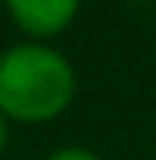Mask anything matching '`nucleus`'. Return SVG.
Wrapping results in <instances>:
<instances>
[{
    "instance_id": "f257e3e1",
    "label": "nucleus",
    "mask_w": 156,
    "mask_h": 160,
    "mask_svg": "<svg viewBox=\"0 0 156 160\" xmlns=\"http://www.w3.org/2000/svg\"><path fill=\"white\" fill-rule=\"evenodd\" d=\"M75 95V72L46 46H13L0 56V111L20 121L55 118Z\"/></svg>"
},
{
    "instance_id": "20e7f679",
    "label": "nucleus",
    "mask_w": 156,
    "mask_h": 160,
    "mask_svg": "<svg viewBox=\"0 0 156 160\" xmlns=\"http://www.w3.org/2000/svg\"><path fill=\"white\" fill-rule=\"evenodd\" d=\"M3 144H7V124H3V114H0V150H3Z\"/></svg>"
},
{
    "instance_id": "f03ea898",
    "label": "nucleus",
    "mask_w": 156,
    "mask_h": 160,
    "mask_svg": "<svg viewBox=\"0 0 156 160\" xmlns=\"http://www.w3.org/2000/svg\"><path fill=\"white\" fill-rule=\"evenodd\" d=\"M10 13L26 33L36 36H52L72 23L78 0H7Z\"/></svg>"
},
{
    "instance_id": "7ed1b4c3",
    "label": "nucleus",
    "mask_w": 156,
    "mask_h": 160,
    "mask_svg": "<svg viewBox=\"0 0 156 160\" xmlns=\"http://www.w3.org/2000/svg\"><path fill=\"white\" fill-rule=\"evenodd\" d=\"M49 160H98V157L88 154V150H81V147H65V150H55Z\"/></svg>"
}]
</instances>
